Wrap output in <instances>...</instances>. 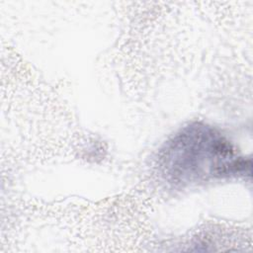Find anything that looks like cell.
I'll return each instance as SVG.
<instances>
[{
  "label": "cell",
  "mask_w": 253,
  "mask_h": 253,
  "mask_svg": "<svg viewBox=\"0 0 253 253\" xmlns=\"http://www.w3.org/2000/svg\"><path fill=\"white\" fill-rule=\"evenodd\" d=\"M160 166L168 180L185 184L240 174L250 169V162L237 156L219 132L209 126L193 124L165 144Z\"/></svg>",
  "instance_id": "obj_1"
}]
</instances>
